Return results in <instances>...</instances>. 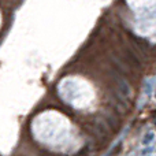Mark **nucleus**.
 <instances>
[{
	"label": "nucleus",
	"mask_w": 156,
	"mask_h": 156,
	"mask_svg": "<svg viewBox=\"0 0 156 156\" xmlns=\"http://www.w3.org/2000/svg\"><path fill=\"white\" fill-rule=\"evenodd\" d=\"M0 25H2V14H0Z\"/></svg>",
	"instance_id": "1"
}]
</instances>
